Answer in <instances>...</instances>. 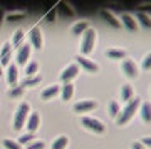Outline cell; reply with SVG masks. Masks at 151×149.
Returning a JSON list of instances; mask_svg holds the SVG:
<instances>
[{
  "mask_svg": "<svg viewBox=\"0 0 151 149\" xmlns=\"http://www.w3.org/2000/svg\"><path fill=\"white\" fill-rule=\"evenodd\" d=\"M139 104H141V97H133V99L126 104V107H124L123 111H119V114L116 116V122H118V126H124V124L129 122L131 117L134 116L136 111H138Z\"/></svg>",
  "mask_w": 151,
  "mask_h": 149,
  "instance_id": "1",
  "label": "cell"
},
{
  "mask_svg": "<svg viewBox=\"0 0 151 149\" xmlns=\"http://www.w3.org/2000/svg\"><path fill=\"white\" fill-rule=\"evenodd\" d=\"M94 44H96V30H94V29H87L86 32H84V35H82V42H81V54H82V57L92 52Z\"/></svg>",
  "mask_w": 151,
  "mask_h": 149,
  "instance_id": "2",
  "label": "cell"
},
{
  "mask_svg": "<svg viewBox=\"0 0 151 149\" xmlns=\"http://www.w3.org/2000/svg\"><path fill=\"white\" fill-rule=\"evenodd\" d=\"M29 111H30V107H29L27 102H22L20 106H19V109L15 112V117H14V129L15 131L24 128V124H25V121H27V117H29Z\"/></svg>",
  "mask_w": 151,
  "mask_h": 149,
  "instance_id": "3",
  "label": "cell"
},
{
  "mask_svg": "<svg viewBox=\"0 0 151 149\" xmlns=\"http://www.w3.org/2000/svg\"><path fill=\"white\" fill-rule=\"evenodd\" d=\"M82 126L87 128L89 131H92V133H97V134L104 133V124L96 117H82Z\"/></svg>",
  "mask_w": 151,
  "mask_h": 149,
  "instance_id": "4",
  "label": "cell"
},
{
  "mask_svg": "<svg viewBox=\"0 0 151 149\" xmlns=\"http://www.w3.org/2000/svg\"><path fill=\"white\" fill-rule=\"evenodd\" d=\"M121 69H123V72L128 75L129 79H136L138 74H139V72H138V65H136L133 60H129V59H126L123 62V67H121Z\"/></svg>",
  "mask_w": 151,
  "mask_h": 149,
  "instance_id": "5",
  "label": "cell"
},
{
  "mask_svg": "<svg viewBox=\"0 0 151 149\" xmlns=\"http://www.w3.org/2000/svg\"><path fill=\"white\" fill-rule=\"evenodd\" d=\"M30 52H32V47L29 45V44H24V45H20V49H19V52H17V64H27L29 57H30Z\"/></svg>",
  "mask_w": 151,
  "mask_h": 149,
  "instance_id": "6",
  "label": "cell"
},
{
  "mask_svg": "<svg viewBox=\"0 0 151 149\" xmlns=\"http://www.w3.org/2000/svg\"><path fill=\"white\" fill-rule=\"evenodd\" d=\"M77 74H79V65L70 64V65H67L64 69V72L60 74V80H62V82H70V79H74Z\"/></svg>",
  "mask_w": 151,
  "mask_h": 149,
  "instance_id": "7",
  "label": "cell"
},
{
  "mask_svg": "<svg viewBox=\"0 0 151 149\" xmlns=\"http://www.w3.org/2000/svg\"><path fill=\"white\" fill-rule=\"evenodd\" d=\"M29 37H30V44L34 45V49H37V50L42 49V32L39 30V27H32L30 29Z\"/></svg>",
  "mask_w": 151,
  "mask_h": 149,
  "instance_id": "8",
  "label": "cell"
},
{
  "mask_svg": "<svg viewBox=\"0 0 151 149\" xmlns=\"http://www.w3.org/2000/svg\"><path fill=\"white\" fill-rule=\"evenodd\" d=\"M96 107H97L96 101H81V102H77V104H74V111L82 114V112H89L92 109H96Z\"/></svg>",
  "mask_w": 151,
  "mask_h": 149,
  "instance_id": "9",
  "label": "cell"
},
{
  "mask_svg": "<svg viewBox=\"0 0 151 149\" xmlns=\"http://www.w3.org/2000/svg\"><path fill=\"white\" fill-rule=\"evenodd\" d=\"M76 60H77V64L82 65V69H86L87 72H97V69H99V65H97V64L91 62L89 59L82 57V55H77V57H76Z\"/></svg>",
  "mask_w": 151,
  "mask_h": 149,
  "instance_id": "10",
  "label": "cell"
},
{
  "mask_svg": "<svg viewBox=\"0 0 151 149\" xmlns=\"http://www.w3.org/2000/svg\"><path fill=\"white\" fill-rule=\"evenodd\" d=\"M12 55V45L9 42L2 45V50H0V65H7L9 60H10Z\"/></svg>",
  "mask_w": 151,
  "mask_h": 149,
  "instance_id": "11",
  "label": "cell"
},
{
  "mask_svg": "<svg viewBox=\"0 0 151 149\" xmlns=\"http://www.w3.org/2000/svg\"><path fill=\"white\" fill-rule=\"evenodd\" d=\"M39 121H40V117H39L37 112H32V114L27 117V126H25V128H27V133L29 134H32L34 131L39 128Z\"/></svg>",
  "mask_w": 151,
  "mask_h": 149,
  "instance_id": "12",
  "label": "cell"
},
{
  "mask_svg": "<svg viewBox=\"0 0 151 149\" xmlns=\"http://www.w3.org/2000/svg\"><path fill=\"white\" fill-rule=\"evenodd\" d=\"M101 17H103L111 27H114V29H119V27H121V22H119L118 19L114 17V14H111L109 10H101Z\"/></svg>",
  "mask_w": 151,
  "mask_h": 149,
  "instance_id": "13",
  "label": "cell"
},
{
  "mask_svg": "<svg viewBox=\"0 0 151 149\" xmlns=\"http://www.w3.org/2000/svg\"><path fill=\"white\" fill-rule=\"evenodd\" d=\"M121 19H123L124 27H126L129 32H136V30H138V24H136V20L129 15V14H123V15H121Z\"/></svg>",
  "mask_w": 151,
  "mask_h": 149,
  "instance_id": "14",
  "label": "cell"
},
{
  "mask_svg": "<svg viewBox=\"0 0 151 149\" xmlns=\"http://www.w3.org/2000/svg\"><path fill=\"white\" fill-rule=\"evenodd\" d=\"M17 77H19V70H17L15 64H10L9 69H7V80L10 85H15L17 84Z\"/></svg>",
  "mask_w": 151,
  "mask_h": 149,
  "instance_id": "15",
  "label": "cell"
},
{
  "mask_svg": "<svg viewBox=\"0 0 151 149\" xmlns=\"http://www.w3.org/2000/svg\"><path fill=\"white\" fill-rule=\"evenodd\" d=\"M59 91H60L59 85H50V87H47V89H44V91H42V99L49 101V99H52V97L57 96Z\"/></svg>",
  "mask_w": 151,
  "mask_h": 149,
  "instance_id": "16",
  "label": "cell"
},
{
  "mask_svg": "<svg viewBox=\"0 0 151 149\" xmlns=\"http://www.w3.org/2000/svg\"><path fill=\"white\" fill-rule=\"evenodd\" d=\"M72 94H74V85H72V82H64V85H62V99L64 101H69L70 97H72Z\"/></svg>",
  "mask_w": 151,
  "mask_h": 149,
  "instance_id": "17",
  "label": "cell"
},
{
  "mask_svg": "<svg viewBox=\"0 0 151 149\" xmlns=\"http://www.w3.org/2000/svg\"><path fill=\"white\" fill-rule=\"evenodd\" d=\"M121 99H123V102H129L133 99V87L129 84L123 85V89H121Z\"/></svg>",
  "mask_w": 151,
  "mask_h": 149,
  "instance_id": "18",
  "label": "cell"
},
{
  "mask_svg": "<svg viewBox=\"0 0 151 149\" xmlns=\"http://www.w3.org/2000/svg\"><path fill=\"white\" fill-rule=\"evenodd\" d=\"M141 117L145 122H150L151 121V106L150 102H143L141 104Z\"/></svg>",
  "mask_w": 151,
  "mask_h": 149,
  "instance_id": "19",
  "label": "cell"
},
{
  "mask_svg": "<svg viewBox=\"0 0 151 149\" xmlns=\"http://www.w3.org/2000/svg\"><path fill=\"white\" fill-rule=\"evenodd\" d=\"M87 29H89V24H87L86 20H82V22H77L74 27H72V34L74 35H81L82 32H86Z\"/></svg>",
  "mask_w": 151,
  "mask_h": 149,
  "instance_id": "20",
  "label": "cell"
},
{
  "mask_svg": "<svg viewBox=\"0 0 151 149\" xmlns=\"http://www.w3.org/2000/svg\"><path fill=\"white\" fill-rule=\"evenodd\" d=\"M42 80V77L40 75H34V77H27V79L22 80L20 87H32V85H37L39 82Z\"/></svg>",
  "mask_w": 151,
  "mask_h": 149,
  "instance_id": "21",
  "label": "cell"
},
{
  "mask_svg": "<svg viewBox=\"0 0 151 149\" xmlns=\"http://www.w3.org/2000/svg\"><path fill=\"white\" fill-rule=\"evenodd\" d=\"M106 55H108L109 59H124V57H126V50L109 49V50H106Z\"/></svg>",
  "mask_w": 151,
  "mask_h": 149,
  "instance_id": "22",
  "label": "cell"
},
{
  "mask_svg": "<svg viewBox=\"0 0 151 149\" xmlns=\"http://www.w3.org/2000/svg\"><path fill=\"white\" fill-rule=\"evenodd\" d=\"M67 144H69V139L65 138V136H59V138L52 143V149H65Z\"/></svg>",
  "mask_w": 151,
  "mask_h": 149,
  "instance_id": "23",
  "label": "cell"
},
{
  "mask_svg": "<svg viewBox=\"0 0 151 149\" xmlns=\"http://www.w3.org/2000/svg\"><path fill=\"white\" fill-rule=\"evenodd\" d=\"M24 30H22V29H17L15 30V34H14V37H12V47H14V45H15V47H19V45H20L22 44V40H24Z\"/></svg>",
  "mask_w": 151,
  "mask_h": 149,
  "instance_id": "24",
  "label": "cell"
},
{
  "mask_svg": "<svg viewBox=\"0 0 151 149\" xmlns=\"http://www.w3.org/2000/svg\"><path fill=\"white\" fill-rule=\"evenodd\" d=\"M136 19H138V20L143 24V27H145V29H150L151 20H150V17L146 15L145 12H138V14H136ZM136 19H134V20H136Z\"/></svg>",
  "mask_w": 151,
  "mask_h": 149,
  "instance_id": "25",
  "label": "cell"
},
{
  "mask_svg": "<svg viewBox=\"0 0 151 149\" xmlns=\"http://www.w3.org/2000/svg\"><path fill=\"white\" fill-rule=\"evenodd\" d=\"M57 10H59L64 17H72V15H74V10L67 9V5H65L64 2H59V4H57Z\"/></svg>",
  "mask_w": 151,
  "mask_h": 149,
  "instance_id": "26",
  "label": "cell"
},
{
  "mask_svg": "<svg viewBox=\"0 0 151 149\" xmlns=\"http://www.w3.org/2000/svg\"><path fill=\"white\" fill-rule=\"evenodd\" d=\"M37 69H39V64L37 62H29V65L25 67V74H27V77H34V74L37 72Z\"/></svg>",
  "mask_w": 151,
  "mask_h": 149,
  "instance_id": "27",
  "label": "cell"
},
{
  "mask_svg": "<svg viewBox=\"0 0 151 149\" xmlns=\"http://www.w3.org/2000/svg\"><path fill=\"white\" fill-rule=\"evenodd\" d=\"M108 111H109V116H113V117H116L119 114V104L116 101H113V102H109V107H108Z\"/></svg>",
  "mask_w": 151,
  "mask_h": 149,
  "instance_id": "28",
  "label": "cell"
},
{
  "mask_svg": "<svg viewBox=\"0 0 151 149\" xmlns=\"http://www.w3.org/2000/svg\"><path fill=\"white\" fill-rule=\"evenodd\" d=\"M4 146H5L7 149H22L20 144L15 143V141H12V139H5V141H4Z\"/></svg>",
  "mask_w": 151,
  "mask_h": 149,
  "instance_id": "29",
  "label": "cell"
},
{
  "mask_svg": "<svg viewBox=\"0 0 151 149\" xmlns=\"http://www.w3.org/2000/svg\"><path fill=\"white\" fill-rule=\"evenodd\" d=\"M22 94H24V87H20V85H15V87H12L10 89V97H20Z\"/></svg>",
  "mask_w": 151,
  "mask_h": 149,
  "instance_id": "30",
  "label": "cell"
},
{
  "mask_svg": "<svg viewBox=\"0 0 151 149\" xmlns=\"http://www.w3.org/2000/svg\"><path fill=\"white\" fill-rule=\"evenodd\" d=\"M25 15V14H24V12H15V14H9V15H7V20L9 22H14V20H20L22 17Z\"/></svg>",
  "mask_w": 151,
  "mask_h": 149,
  "instance_id": "31",
  "label": "cell"
},
{
  "mask_svg": "<svg viewBox=\"0 0 151 149\" xmlns=\"http://www.w3.org/2000/svg\"><path fill=\"white\" fill-rule=\"evenodd\" d=\"M32 139H34V136L27 133V134H24L22 138H19V144H20V146H24V144H29L30 141H32Z\"/></svg>",
  "mask_w": 151,
  "mask_h": 149,
  "instance_id": "32",
  "label": "cell"
},
{
  "mask_svg": "<svg viewBox=\"0 0 151 149\" xmlns=\"http://www.w3.org/2000/svg\"><path fill=\"white\" fill-rule=\"evenodd\" d=\"M45 148V143L44 141H39V143H32V144H29L27 149H44Z\"/></svg>",
  "mask_w": 151,
  "mask_h": 149,
  "instance_id": "33",
  "label": "cell"
},
{
  "mask_svg": "<svg viewBox=\"0 0 151 149\" xmlns=\"http://www.w3.org/2000/svg\"><path fill=\"white\" fill-rule=\"evenodd\" d=\"M150 67H151V55L148 54V55H146V57L143 59V69H145V70H148Z\"/></svg>",
  "mask_w": 151,
  "mask_h": 149,
  "instance_id": "34",
  "label": "cell"
},
{
  "mask_svg": "<svg viewBox=\"0 0 151 149\" xmlns=\"http://www.w3.org/2000/svg\"><path fill=\"white\" fill-rule=\"evenodd\" d=\"M45 20L47 22H54L55 20V9H52V10L47 12V15H45Z\"/></svg>",
  "mask_w": 151,
  "mask_h": 149,
  "instance_id": "35",
  "label": "cell"
},
{
  "mask_svg": "<svg viewBox=\"0 0 151 149\" xmlns=\"http://www.w3.org/2000/svg\"><path fill=\"white\" fill-rule=\"evenodd\" d=\"M139 144H141V146H145V148H148V146H151V139L150 138H143Z\"/></svg>",
  "mask_w": 151,
  "mask_h": 149,
  "instance_id": "36",
  "label": "cell"
},
{
  "mask_svg": "<svg viewBox=\"0 0 151 149\" xmlns=\"http://www.w3.org/2000/svg\"><path fill=\"white\" fill-rule=\"evenodd\" d=\"M131 148H133V149H146L145 146H141L139 143H133V144H131Z\"/></svg>",
  "mask_w": 151,
  "mask_h": 149,
  "instance_id": "37",
  "label": "cell"
},
{
  "mask_svg": "<svg viewBox=\"0 0 151 149\" xmlns=\"http://www.w3.org/2000/svg\"><path fill=\"white\" fill-rule=\"evenodd\" d=\"M4 17H5V12H4V9H0V25H2V20H4Z\"/></svg>",
  "mask_w": 151,
  "mask_h": 149,
  "instance_id": "38",
  "label": "cell"
},
{
  "mask_svg": "<svg viewBox=\"0 0 151 149\" xmlns=\"http://www.w3.org/2000/svg\"><path fill=\"white\" fill-rule=\"evenodd\" d=\"M0 75H2V65H0Z\"/></svg>",
  "mask_w": 151,
  "mask_h": 149,
  "instance_id": "39",
  "label": "cell"
}]
</instances>
